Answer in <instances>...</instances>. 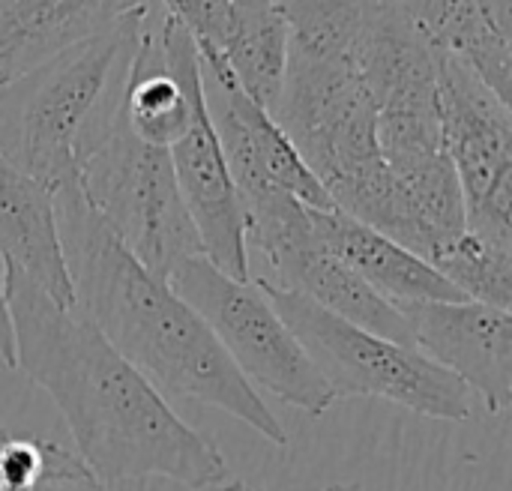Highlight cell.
<instances>
[{
    "instance_id": "obj_1",
    "label": "cell",
    "mask_w": 512,
    "mask_h": 491,
    "mask_svg": "<svg viewBox=\"0 0 512 491\" xmlns=\"http://www.w3.org/2000/svg\"><path fill=\"white\" fill-rule=\"evenodd\" d=\"M15 369L48 393L78 459L105 486L162 477L186 489H225V456L132 369L78 312L6 270Z\"/></svg>"
},
{
    "instance_id": "obj_2",
    "label": "cell",
    "mask_w": 512,
    "mask_h": 491,
    "mask_svg": "<svg viewBox=\"0 0 512 491\" xmlns=\"http://www.w3.org/2000/svg\"><path fill=\"white\" fill-rule=\"evenodd\" d=\"M54 219L75 309L162 396L210 405L288 447V432L234 369L204 321L174 294L168 279L141 267L87 207L78 183L54 195Z\"/></svg>"
},
{
    "instance_id": "obj_3",
    "label": "cell",
    "mask_w": 512,
    "mask_h": 491,
    "mask_svg": "<svg viewBox=\"0 0 512 491\" xmlns=\"http://www.w3.org/2000/svg\"><path fill=\"white\" fill-rule=\"evenodd\" d=\"M270 117L339 213L423 258L417 216L381 156L375 105L351 60L288 45L285 84Z\"/></svg>"
},
{
    "instance_id": "obj_4",
    "label": "cell",
    "mask_w": 512,
    "mask_h": 491,
    "mask_svg": "<svg viewBox=\"0 0 512 491\" xmlns=\"http://www.w3.org/2000/svg\"><path fill=\"white\" fill-rule=\"evenodd\" d=\"M150 6L0 84V153L51 195L111 129Z\"/></svg>"
},
{
    "instance_id": "obj_5",
    "label": "cell",
    "mask_w": 512,
    "mask_h": 491,
    "mask_svg": "<svg viewBox=\"0 0 512 491\" xmlns=\"http://www.w3.org/2000/svg\"><path fill=\"white\" fill-rule=\"evenodd\" d=\"M258 285L303 345L333 399H384L420 417L447 423L474 417L471 390L414 345L354 327L297 291Z\"/></svg>"
},
{
    "instance_id": "obj_6",
    "label": "cell",
    "mask_w": 512,
    "mask_h": 491,
    "mask_svg": "<svg viewBox=\"0 0 512 491\" xmlns=\"http://www.w3.org/2000/svg\"><path fill=\"white\" fill-rule=\"evenodd\" d=\"M168 285L204 321L255 393H267L309 417H321L336 405L330 387L255 279H231L204 255H192L168 276Z\"/></svg>"
},
{
    "instance_id": "obj_7",
    "label": "cell",
    "mask_w": 512,
    "mask_h": 491,
    "mask_svg": "<svg viewBox=\"0 0 512 491\" xmlns=\"http://www.w3.org/2000/svg\"><path fill=\"white\" fill-rule=\"evenodd\" d=\"M78 189L111 237L150 273L168 279L186 258L201 255L168 150L141 144L120 111L78 162Z\"/></svg>"
},
{
    "instance_id": "obj_8",
    "label": "cell",
    "mask_w": 512,
    "mask_h": 491,
    "mask_svg": "<svg viewBox=\"0 0 512 491\" xmlns=\"http://www.w3.org/2000/svg\"><path fill=\"white\" fill-rule=\"evenodd\" d=\"M444 153L456 171L465 228L512 249V111L465 60L438 54Z\"/></svg>"
},
{
    "instance_id": "obj_9",
    "label": "cell",
    "mask_w": 512,
    "mask_h": 491,
    "mask_svg": "<svg viewBox=\"0 0 512 491\" xmlns=\"http://www.w3.org/2000/svg\"><path fill=\"white\" fill-rule=\"evenodd\" d=\"M411 345L462 381L495 417L512 405V315L477 300L399 303Z\"/></svg>"
},
{
    "instance_id": "obj_10",
    "label": "cell",
    "mask_w": 512,
    "mask_h": 491,
    "mask_svg": "<svg viewBox=\"0 0 512 491\" xmlns=\"http://www.w3.org/2000/svg\"><path fill=\"white\" fill-rule=\"evenodd\" d=\"M168 156L201 255L231 279H252L243 240V210L207 114V99L195 105L186 135L168 150Z\"/></svg>"
},
{
    "instance_id": "obj_11",
    "label": "cell",
    "mask_w": 512,
    "mask_h": 491,
    "mask_svg": "<svg viewBox=\"0 0 512 491\" xmlns=\"http://www.w3.org/2000/svg\"><path fill=\"white\" fill-rule=\"evenodd\" d=\"M309 222L315 243L348 264L372 291H378L393 306L426 300H468L429 261L339 210L309 207Z\"/></svg>"
},
{
    "instance_id": "obj_12",
    "label": "cell",
    "mask_w": 512,
    "mask_h": 491,
    "mask_svg": "<svg viewBox=\"0 0 512 491\" xmlns=\"http://www.w3.org/2000/svg\"><path fill=\"white\" fill-rule=\"evenodd\" d=\"M147 0H0V84L108 30Z\"/></svg>"
},
{
    "instance_id": "obj_13",
    "label": "cell",
    "mask_w": 512,
    "mask_h": 491,
    "mask_svg": "<svg viewBox=\"0 0 512 491\" xmlns=\"http://www.w3.org/2000/svg\"><path fill=\"white\" fill-rule=\"evenodd\" d=\"M0 261L30 279L54 303L75 309L66 261L60 249L51 192L21 174L0 153Z\"/></svg>"
},
{
    "instance_id": "obj_14",
    "label": "cell",
    "mask_w": 512,
    "mask_h": 491,
    "mask_svg": "<svg viewBox=\"0 0 512 491\" xmlns=\"http://www.w3.org/2000/svg\"><path fill=\"white\" fill-rule=\"evenodd\" d=\"M252 279L282 291H297L354 327L411 345L408 324L399 315V309L387 303L378 291H372L348 264H342L336 255L321 249L315 237L297 246L294 252L282 255L279 261L264 267L261 276Z\"/></svg>"
},
{
    "instance_id": "obj_15",
    "label": "cell",
    "mask_w": 512,
    "mask_h": 491,
    "mask_svg": "<svg viewBox=\"0 0 512 491\" xmlns=\"http://www.w3.org/2000/svg\"><path fill=\"white\" fill-rule=\"evenodd\" d=\"M426 45L465 60L504 102L512 90V33L501 30L486 0H396Z\"/></svg>"
},
{
    "instance_id": "obj_16",
    "label": "cell",
    "mask_w": 512,
    "mask_h": 491,
    "mask_svg": "<svg viewBox=\"0 0 512 491\" xmlns=\"http://www.w3.org/2000/svg\"><path fill=\"white\" fill-rule=\"evenodd\" d=\"M216 57H222L234 84L273 114L288 69V21L282 6L276 0H237L231 33Z\"/></svg>"
},
{
    "instance_id": "obj_17",
    "label": "cell",
    "mask_w": 512,
    "mask_h": 491,
    "mask_svg": "<svg viewBox=\"0 0 512 491\" xmlns=\"http://www.w3.org/2000/svg\"><path fill=\"white\" fill-rule=\"evenodd\" d=\"M0 491H108L66 447L33 435L0 444Z\"/></svg>"
},
{
    "instance_id": "obj_18",
    "label": "cell",
    "mask_w": 512,
    "mask_h": 491,
    "mask_svg": "<svg viewBox=\"0 0 512 491\" xmlns=\"http://www.w3.org/2000/svg\"><path fill=\"white\" fill-rule=\"evenodd\" d=\"M288 21V45L297 51L351 60L381 0H276Z\"/></svg>"
},
{
    "instance_id": "obj_19",
    "label": "cell",
    "mask_w": 512,
    "mask_h": 491,
    "mask_svg": "<svg viewBox=\"0 0 512 491\" xmlns=\"http://www.w3.org/2000/svg\"><path fill=\"white\" fill-rule=\"evenodd\" d=\"M462 297L510 309L512 303V249L492 246L465 231L432 264Z\"/></svg>"
},
{
    "instance_id": "obj_20",
    "label": "cell",
    "mask_w": 512,
    "mask_h": 491,
    "mask_svg": "<svg viewBox=\"0 0 512 491\" xmlns=\"http://www.w3.org/2000/svg\"><path fill=\"white\" fill-rule=\"evenodd\" d=\"M195 42L198 54H219L237 12V0H159Z\"/></svg>"
},
{
    "instance_id": "obj_21",
    "label": "cell",
    "mask_w": 512,
    "mask_h": 491,
    "mask_svg": "<svg viewBox=\"0 0 512 491\" xmlns=\"http://www.w3.org/2000/svg\"><path fill=\"white\" fill-rule=\"evenodd\" d=\"M0 360L3 366L15 369V348H12V324L6 309V267L0 261Z\"/></svg>"
},
{
    "instance_id": "obj_22",
    "label": "cell",
    "mask_w": 512,
    "mask_h": 491,
    "mask_svg": "<svg viewBox=\"0 0 512 491\" xmlns=\"http://www.w3.org/2000/svg\"><path fill=\"white\" fill-rule=\"evenodd\" d=\"M486 6H489L492 18L498 21V27L512 33V0H486Z\"/></svg>"
},
{
    "instance_id": "obj_23",
    "label": "cell",
    "mask_w": 512,
    "mask_h": 491,
    "mask_svg": "<svg viewBox=\"0 0 512 491\" xmlns=\"http://www.w3.org/2000/svg\"><path fill=\"white\" fill-rule=\"evenodd\" d=\"M225 491H270V489H255V486H246V483H228ZM327 491H363L360 483H336V486H330Z\"/></svg>"
},
{
    "instance_id": "obj_24",
    "label": "cell",
    "mask_w": 512,
    "mask_h": 491,
    "mask_svg": "<svg viewBox=\"0 0 512 491\" xmlns=\"http://www.w3.org/2000/svg\"><path fill=\"white\" fill-rule=\"evenodd\" d=\"M6 435H9V432H6V426H3V423H0V444H3V441H6Z\"/></svg>"
},
{
    "instance_id": "obj_25",
    "label": "cell",
    "mask_w": 512,
    "mask_h": 491,
    "mask_svg": "<svg viewBox=\"0 0 512 491\" xmlns=\"http://www.w3.org/2000/svg\"><path fill=\"white\" fill-rule=\"evenodd\" d=\"M0 366H3V360H0Z\"/></svg>"
}]
</instances>
